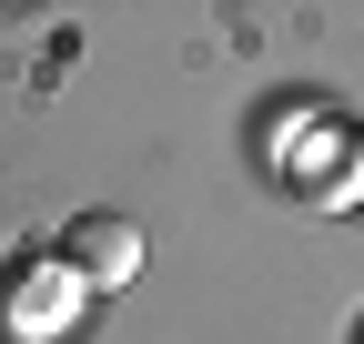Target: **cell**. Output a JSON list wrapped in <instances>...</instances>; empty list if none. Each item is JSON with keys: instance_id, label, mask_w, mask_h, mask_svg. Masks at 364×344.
Wrapping results in <instances>:
<instances>
[{"instance_id": "cell-1", "label": "cell", "mask_w": 364, "mask_h": 344, "mask_svg": "<svg viewBox=\"0 0 364 344\" xmlns=\"http://www.w3.org/2000/svg\"><path fill=\"white\" fill-rule=\"evenodd\" d=\"M61 274L71 284H132V274H142V223H122V213L61 223Z\"/></svg>"}]
</instances>
